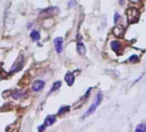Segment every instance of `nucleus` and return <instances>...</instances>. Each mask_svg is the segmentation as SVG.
Returning a JSON list of instances; mask_svg holds the SVG:
<instances>
[{"label": "nucleus", "instance_id": "1", "mask_svg": "<svg viewBox=\"0 0 146 132\" xmlns=\"http://www.w3.org/2000/svg\"><path fill=\"white\" fill-rule=\"evenodd\" d=\"M59 13V9L58 7L51 6V7H48V8L42 10L39 13V18L40 19H46V18L57 16Z\"/></svg>", "mask_w": 146, "mask_h": 132}, {"label": "nucleus", "instance_id": "2", "mask_svg": "<svg viewBox=\"0 0 146 132\" xmlns=\"http://www.w3.org/2000/svg\"><path fill=\"white\" fill-rule=\"evenodd\" d=\"M102 100V93H98V95H97L96 98H95V100L93 102V104L89 106V108L86 111V112L83 115L82 118H85L87 117H89V115H91L92 113H94L96 110V108L99 106V105L101 104Z\"/></svg>", "mask_w": 146, "mask_h": 132}, {"label": "nucleus", "instance_id": "3", "mask_svg": "<svg viewBox=\"0 0 146 132\" xmlns=\"http://www.w3.org/2000/svg\"><path fill=\"white\" fill-rule=\"evenodd\" d=\"M139 11L136 8H130L127 10V20L129 23H135L139 19Z\"/></svg>", "mask_w": 146, "mask_h": 132}, {"label": "nucleus", "instance_id": "4", "mask_svg": "<svg viewBox=\"0 0 146 132\" xmlns=\"http://www.w3.org/2000/svg\"><path fill=\"white\" fill-rule=\"evenodd\" d=\"M23 63H24V58H23V56L21 55V56H19V58L16 60L15 64H14L13 66L11 67V73H16V72L20 71V70L22 69L23 65H24Z\"/></svg>", "mask_w": 146, "mask_h": 132}, {"label": "nucleus", "instance_id": "5", "mask_svg": "<svg viewBox=\"0 0 146 132\" xmlns=\"http://www.w3.org/2000/svg\"><path fill=\"white\" fill-rule=\"evenodd\" d=\"M44 87H45V81L42 80H37L33 82L31 89L34 92H39L44 89Z\"/></svg>", "mask_w": 146, "mask_h": 132}, {"label": "nucleus", "instance_id": "6", "mask_svg": "<svg viewBox=\"0 0 146 132\" xmlns=\"http://www.w3.org/2000/svg\"><path fill=\"white\" fill-rule=\"evenodd\" d=\"M54 47L56 49V52L58 53H61L63 52V46H64V39L61 37H57L54 39Z\"/></svg>", "mask_w": 146, "mask_h": 132}, {"label": "nucleus", "instance_id": "7", "mask_svg": "<svg viewBox=\"0 0 146 132\" xmlns=\"http://www.w3.org/2000/svg\"><path fill=\"white\" fill-rule=\"evenodd\" d=\"M56 122V116L54 115H49L47 116L46 118H45V122H44V124L45 126H51L53 125L54 123Z\"/></svg>", "mask_w": 146, "mask_h": 132}, {"label": "nucleus", "instance_id": "8", "mask_svg": "<svg viewBox=\"0 0 146 132\" xmlns=\"http://www.w3.org/2000/svg\"><path fill=\"white\" fill-rule=\"evenodd\" d=\"M65 81H66V83L68 84V86H71L74 83L75 81V76L71 72H67L66 75L65 76Z\"/></svg>", "mask_w": 146, "mask_h": 132}, {"label": "nucleus", "instance_id": "9", "mask_svg": "<svg viewBox=\"0 0 146 132\" xmlns=\"http://www.w3.org/2000/svg\"><path fill=\"white\" fill-rule=\"evenodd\" d=\"M113 32H114V35L117 36V37H122L124 35V33H125L124 28L121 26H116V27H114V29H113Z\"/></svg>", "mask_w": 146, "mask_h": 132}, {"label": "nucleus", "instance_id": "10", "mask_svg": "<svg viewBox=\"0 0 146 132\" xmlns=\"http://www.w3.org/2000/svg\"><path fill=\"white\" fill-rule=\"evenodd\" d=\"M77 53L82 56L85 55L86 53V47L84 46V44L82 42H78L77 44Z\"/></svg>", "mask_w": 146, "mask_h": 132}, {"label": "nucleus", "instance_id": "11", "mask_svg": "<svg viewBox=\"0 0 146 132\" xmlns=\"http://www.w3.org/2000/svg\"><path fill=\"white\" fill-rule=\"evenodd\" d=\"M111 47L113 51H114L115 53H118L120 50V43L117 40H114L111 42Z\"/></svg>", "mask_w": 146, "mask_h": 132}, {"label": "nucleus", "instance_id": "12", "mask_svg": "<svg viewBox=\"0 0 146 132\" xmlns=\"http://www.w3.org/2000/svg\"><path fill=\"white\" fill-rule=\"evenodd\" d=\"M30 38L33 39V40H34V41H37V40H39L40 39V33L38 32V31H36V30H34V31H32L31 33H30Z\"/></svg>", "mask_w": 146, "mask_h": 132}, {"label": "nucleus", "instance_id": "13", "mask_svg": "<svg viewBox=\"0 0 146 132\" xmlns=\"http://www.w3.org/2000/svg\"><path fill=\"white\" fill-rule=\"evenodd\" d=\"M60 87H61V81H55V82L53 84V87H52V89H51V90H50V94H52V93L57 91Z\"/></svg>", "mask_w": 146, "mask_h": 132}, {"label": "nucleus", "instance_id": "14", "mask_svg": "<svg viewBox=\"0 0 146 132\" xmlns=\"http://www.w3.org/2000/svg\"><path fill=\"white\" fill-rule=\"evenodd\" d=\"M70 109H71V107L69 106H63V107H61L59 110V112H58V114L59 115H62V114H65V112H69L70 111Z\"/></svg>", "mask_w": 146, "mask_h": 132}, {"label": "nucleus", "instance_id": "15", "mask_svg": "<svg viewBox=\"0 0 146 132\" xmlns=\"http://www.w3.org/2000/svg\"><path fill=\"white\" fill-rule=\"evenodd\" d=\"M136 131H137V132H144V131H146V125H145L144 123L139 124V125L137 127Z\"/></svg>", "mask_w": 146, "mask_h": 132}, {"label": "nucleus", "instance_id": "16", "mask_svg": "<svg viewBox=\"0 0 146 132\" xmlns=\"http://www.w3.org/2000/svg\"><path fill=\"white\" fill-rule=\"evenodd\" d=\"M22 96V92H19V91H15L13 94H12V97H13V99H16V100H17V99H19V98H21Z\"/></svg>", "mask_w": 146, "mask_h": 132}, {"label": "nucleus", "instance_id": "17", "mask_svg": "<svg viewBox=\"0 0 146 132\" xmlns=\"http://www.w3.org/2000/svg\"><path fill=\"white\" fill-rule=\"evenodd\" d=\"M138 60H139V58H138V56H137V55H132L129 58V61L131 63H132V64H135V63L138 62Z\"/></svg>", "mask_w": 146, "mask_h": 132}, {"label": "nucleus", "instance_id": "18", "mask_svg": "<svg viewBox=\"0 0 146 132\" xmlns=\"http://www.w3.org/2000/svg\"><path fill=\"white\" fill-rule=\"evenodd\" d=\"M76 4H77L76 0H71V1L69 2V4H68V6L69 7H73V6L76 5Z\"/></svg>", "mask_w": 146, "mask_h": 132}, {"label": "nucleus", "instance_id": "19", "mask_svg": "<svg viewBox=\"0 0 146 132\" xmlns=\"http://www.w3.org/2000/svg\"><path fill=\"white\" fill-rule=\"evenodd\" d=\"M120 18V14H119V13H115V15H114V22H117V21H118Z\"/></svg>", "mask_w": 146, "mask_h": 132}, {"label": "nucleus", "instance_id": "20", "mask_svg": "<svg viewBox=\"0 0 146 132\" xmlns=\"http://www.w3.org/2000/svg\"><path fill=\"white\" fill-rule=\"evenodd\" d=\"M46 129V126H45V124H42V125H40V126H39V128H38V130L39 131H43V130H45Z\"/></svg>", "mask_w": 146, "mask_h": 132}, {"label": "nucleus", "instance_id": "21", "mask_svg": "<svg viewBox=\"0 0 146 132\" xmlns=\"http://www.w3.org/2000/svg\"><path fill=\"white\" fill-rule=\"evenodd\" d=\"M120 5H124L125 4V0H120Z\"/></svg>", "mask_w": 146, "mask_h": 132}]
</instances>
